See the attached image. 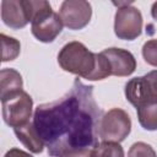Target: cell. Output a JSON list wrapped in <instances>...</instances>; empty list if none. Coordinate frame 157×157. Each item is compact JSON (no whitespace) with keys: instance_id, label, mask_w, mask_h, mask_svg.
I'll return each instance as SVG.
<instances>
[{"instance_id":"obj_18","label":"cell","mask_w":157,"mask_h":157,"mask_svg":"<svg viewBox=\"0 0 157 157\" xmlns=\"http://www.w3.org/2000/svg\"><path fill=\"white\" fill-rule=\"evenodd\" d=\"M4 157H33V156H31L28 152H26V151H23V150H20V148L13 147V148H10V150L5 153Z\"/></svg>"},{"instance_id":"obj_12","label":"cell","mask_w":157,"mask_h":157,"mask_svg":"<svg viewBox=\"0 0 157 157\" xmlns=\"http://www.w3.org/2000/svg\"><path fill=\"white\" fill-rule=\"evenodd\" d=\"M22 76L17 70L6 67L0 71V99L22 91Z\"/></svg>"},{"instance_id":"obj_14","label":"cell","mask_w":157,"mask_h":157,"mask_svg":"<svg viewBox=\"0 0 157 157\" xmlns=\"http://www.w3.org/2000/svg\"><path fill=\"white\" fill-rule=\"evenodd\" d=\"M1 39V47H2V55H1V61H11L15 60L21 52V44L16 38L9 37L5 33L0 34Z\"/></svg>"},{"instance_id":"obj_1","label":"cell","mask_w":157,"mask_h":157,"mask_svg":"<svg viewBox=\"0 0 157 157\" xmlns=\"http://www.w3.org/2000/svg\"><path fill=\"white\" fill-rule=\"evenodd\" d=\"M102 117L93 87L77 77L65 96L36 108L33 124L50 156L91 157L98 145Z\"/></svg>"},{"instance_id":"obj_3","label":"cell","mask_w":157,"mask_h":157,"mask_svg":"<svg viewBox=\"0 0 157 157\" xmlns=\"http://www.w3.org/2000/svg\"><path fill=\"white\" fill-rule=\"evenodd\" d=\"M58 64L70 74L90 80L96 69V53L77 40L66 43L58 54Z\"/></svg>"},{"instance_id":"obj_4","label":"cell","mask_w":157,"mask_h":157,"mask_svg":"<svg viewBox=\"0 0 157 157\" xmlns=\"http://www.w3.org/2000/svg\"><path fill=\"white\" fill-rule=\"evenodd\" d=\"M4 121L11 128H18L27 123L32 117L33 99L26 91L12 93L1 99Z\"/></svg>"},{"instance_id":"obj_13","label":"cell","mask_w":157,"mask_h":157,"mask_svg":"<svg viewBox=\"0 0 157 157\" xmlns=\"http://www.w3.org/2000/svg\"><path fill=\"white\" fill-rule=\"evenodd\" d=\"M140 125L148 131L157 130V102H150L136 108Z\"/></svg>"},{"instance_id":"obj_17","label":"cell","mask_w":157,"mask_h":157,"mask_svg":"<svg viewBox=\"0 0 157 157\" xmlns=\"http://www.w3.org/2000/svg\"><path fill=\"white\" fill-rule=\"evenodd\" d=\"M142 56L148 65L157 67V39H148L144 43Z\"/></svg>"},{"instance_id":"obj_11","label":"cell","mask_w":157,"mask_h":157,"mask_svg":"<svg viewBox=\"0 0 157 157\" xmlns=\"http://www.w3.org/2000/svg\"><path fill=\"white\" fill-rule=\"evenodd\" d=\"M13 132L16 135V137L18 139V141H21V144L28 148L31 152L33 153H40L43 151V147L45 146L42 137L39 136L33 121L27 123L22 126L15 128Z\"/></svg>"},{"instance_id":"obj_7","label":"cell","mask_w":157,"mask_h":157,"mask_svg":"<svg viewBox=\"0 0 157 157\" xmlns=\"http://www.w3.org/2000/svg\"><path fill=\"white\" fill-rule=\"evenodd\" d=\"M124 92L126 99L135 108L150 102H157V70L130 78L125 83Z\"/></svg>"},{"instance_id":"obj_5","label":"cell","mask_w":157,"mask_h":157,"mask_svg":"<svg viewBox=\"0 0 157 157\" xmlns=\"http://www.w3.org/2000/svg\"><path fill=\"white\" fill-rule=\"evenodd\" d=\"M131 131V119L121 108H112L103 114L99 123V139L104 142L124 141Z\"/></svg>"},{"instance_id":"obj_15","label":"cell","mask_w":157,"mask_h":157,"mask_svg":"<svg viewBox=\"0 0 157 157\" xmlns=\"http://www.w3.org/2000/svg\"><path fill=\"white\" fill-rule=\"evenodd\" d=\"M91 157H124V150L118 142H104L94 147Z\"/></svg>"},{"instance_id":"obj_8","label":"cell","mask_w":157,"mask_h":157,"mask_svg":"<svg viewBox=\"0 0 157 157\" xmlns=\"http://www.w3.org/2000/svg\"><path fill=\"white\" fill-rule=\"evenodd\" d=\"M59 16L69 29H82L91 21L92 6L85 0H65L60 5Z\"/></svg>"},{"instance_id":"obj_9","label":"cell","mask_w":157,"mask_h":157,"mask_svg":"<svg viewBox=\"0 0 157 157\" xmlns=\"http://www.w3.org/2000/svg\"><path fill=\"white\" fill-rule=\"evenodd\" d=\"M1 20L12 29L23 28L28 22H31L28 0H2Z\"/></svg>"},{"instance_id":"obj_19","label":"cell","mask_w":157,"mask_h":157,"mask_svg":"<svg viewBox=\"0 0 157 157\" xmlns=\"http://www.w3.org/2000/svg\"><path fill=\"white\" fill-rule=\"evenodd\" d=\"M151 16L153 17V20L157 21V1L152 4V7H151Z\"/></svg>"},{"instance_id":"obj_2","label":"cell","mask_w":157,"mask_h":157,"mask_svg":"<svg viewBox=\"0 0 157 157\" xmlns=\"http://www.w3.org/2000/svg\"><path fill=\"white\" fill-rule=\"evenodd\" d=\"M31 13V32L36 39L52 43L63 31V21L45 0H28Z\"/></svg>"},{"instance_id":"obj_10","label":"cell","mask_w":157,"mask_h":157,"mask_svg":"<svg viewBox=\"0 0 157 157\" xmlns=\"http://www.w3.org/2000/svg\"><path fill=\"white\" fill-rule=\"evenodd\" d=\"M102 54L107 58L112 75L114 76H130L136 69V59L132 53L126 49L112 47L104 49Z\"/></svg>"},{"instance_id":"obj_16","label":"cell","mask_w":157,"mask_h":157,"mask_svg":"<svg viewBox=\"0 0 157 157\" xmlns=\"http://www.w3.org/2000/svg\"><path fill=\"white\" fill-rule=\"evenodd\" d=\"M128 157H157V153L151 145L139 141L130 146L128 151Z\"/></svg>"},{"instance_id":"obj_6","label":"cell","mask_w":157,"mask_h":157,"mask_svg":"<svg viewBox=\"0 0 157 157\" xmlns=\"http://www.w3.org/2000/svg\"><path fill=\"white\" fill-rule=\"evenodd\" d=\"M142 32V15L130 2H121L114 16V33L119 39L134 40Z\"/></svg>"}]
</instances>
